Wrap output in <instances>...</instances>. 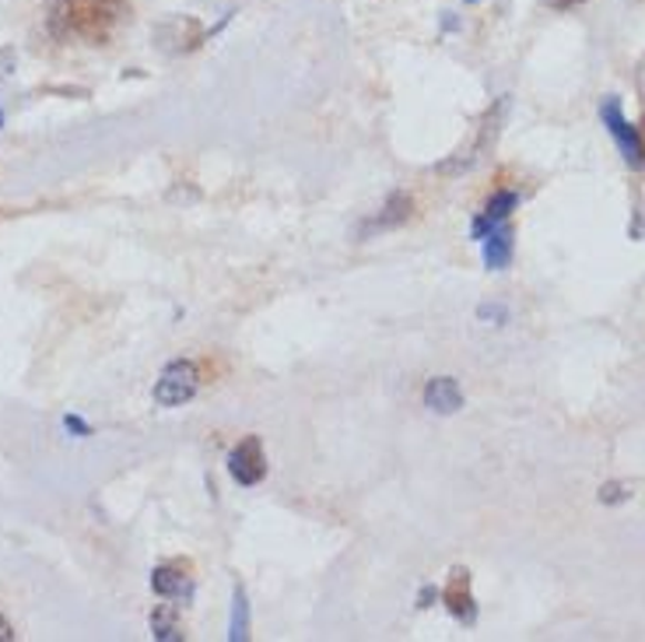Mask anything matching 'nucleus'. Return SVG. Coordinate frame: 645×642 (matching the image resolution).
Masks as SVG:
<instances>
[{"instance_id":"8","label":"nucleus","mask_w":645,"mask_h":642,"mask_svg":"<svg viewBox=\"0 0 645 642\" xmlns=\"http://www.w3.org/2000/svg\"><path fill=\"white\" fill-rule=\"evenodd\" d=\"M425 404L439 414H453L463 408V393L456 387V380H450V375H439V380H432L425 387Z\"/></svg>"},{"instance_id":"3","label":"nucleus","mask_w":645,"mask_h":642,"mask_svg":"<svg viewBox=\"0 0 645 642\" xmlns=\"http://www.w3.org/2000/svg\"><path fill=\"white\" fill-rule=\"evenodd\" d=\"M599 117H604V127L611 130V138L617 141L621 154H625V162L628 165H642L645 162L642 134H638V127H632L625 120V113H621V102L617 99H607L604 106H599Z\"/></svg>"},{"instance_id":"1","label":"nucleus","mask_w":645,"mask_h":642,"mask_svg":"<svg viewBox=\"0 0 645 642\" xmlns=\"http://www.w3.org/2000/svg\"><path fill=\"white\" fill-rule=\"evenodd\" d=\"M47 21L60 42L105 47L130 21V4L127 0H50Z\"/></svg>"},{"instance_id":"2","label":"nucleus","mask_w":645,"mask_h":642,"mask_svg":"<svg viewBox=\"0 0 645 642\" xmlns=\"http://www.w3.org/2000/svg\"><path fill=\"white\" fill-rule=\"evenodd\" d=\"M200 387V372L193 362H172L162 380L154 383V401L162 408H183L187 401H193V393Z\"/></svg>"},{"instance_id":"6","label":"nucleus","mask_w":645,"mask_h":642,"mask_svg":"<svg viewBox=\"0 0 645 642\" xmlns=\"http://www.w3.org/2000/svg\"><path fill=\"white\" fill-rule=\"evenodd\" d=\"M520 208V197L513 190H498L492 201H487L484 214L474 221V239H484L487 232H492L495 225H502V221H508V214H513Z\"/></svg>"},{"instance_id":"13","label":"nucleus","mask_w":645,"mask_h":642,"mask_svg":"<svg viewBox=\"0 0 645 642\" xmlns=\"http://www.w3.org/2000/svg\"><path fill=\"white\" fill-rule=\"evenodd\" d=\"M551 8H558V11H568V8H575V4H586V0H547Z\"/></svg>"},{"instance_id":"11","label":"nucleus","mask_w":645,"mask_h":642,"mask_svg":"<svg viewBox=\"0 0 645 642\" xmlns=\"http://www.w3.org/2000/svg\"><path fill=\"white\" fill-rule=\"evenodd\" d=\"M250 635V608H246V596L242 590H235V608H232V632L229 639H246Z\"/></svg>"},{"instance_id":"15","label":"nucleus","mask_w":645,"mask_h":642,"mask_svg":"<svg viewBox=\"0 0 645 642\" xmlns=\"http://www.w3.org/2000/svg\"><path fill=\"white\" fill-rule=\"evenodd\" d=\"M638 134H642V148H645V120H642V127H638Z\"/></svg>"},{"instance_id":"4","label":"nucleus","mask_w":645,"mask_h":642,"mask_svg":"<svg viewBox=\"0 0 645 642\" xmlns=\"http://www.w3.org/2000/svg\"><path fill=\"white\" fill-rule=\"evenodd\" d=\"M229 471H232V478L239 484H260V478L266 474V460H263V450H260V439L256 435L242 439L239 447L232 450Z\"/></svg>"},{"instance_id":"5","label":"nucleus","mask_w":645,"mask_h":642,"mask_svg":"<svg viewBox=\"0 0 645 642\" xmlns=\"http://www.w3.org/2000/svg\"><path fill=\"white\" fill-rule=\"evenodd\" d=\"M442 596H446V608L460 618V622H474L477 608H474V593H471V572L456 569L450 586H446V593H442Z\"/></svg>"},{"instance_id":"12","label":"nucleus","mask_w":645,"mask_h":642,"mask_svg":"<svg viewBox=\"0 0 645 642\" xmlns=\"http://www.w3.org/2000/svg\"><path fill=\"white\" fill-rule=\"evenodd\" d=\"M628 499V492L621 489V484H607V489H599V502H621Z\"/></svg>"},{"instance_id":"7","label":"nucleus","mask_w":645,"mask_h":642,"mask_svg":"<svg viewBox=\"0 0 645 642\" xmlns=\"http://www.w3.org/2000/svg\"><path fill=\"white\" fill-rule=\"evenodd\" d=\"M481 242H484V263L487 268H495V271L508 268V260H513V229H508V221L495 225Z\"/></svg>"},{"instance_id":"9","label":"nucleus","mask_w":645,"mask_h":642,"mask_svg":"<svg viewBox=\"0 0 645 642\" xmlns=\"http://www.w3.org/2000/svg\"><path fill=\"white\" fill-rule=\"evenodd\" d=\"M151 590L159 596H190V580L175 569H154L151 572Z\"/></svg>"},{"instance_id":"14","label":"nucleus","mask_w":645,"mask_h":642,"mask_svg":"<svg viewBox=\"0 0 645 642\" xmlns=\"http://www.w3.org/2000/svg\"><path fill=\"white\" fill-rule=\"evenodd\" d=\"M0 639H14V629L4 622V618H0Z\"/></svg>"},{"instance_id":"16","label":"nucleus","mask_w":645,"mask_h":642,"mask_svg":"<svg viewBox=\"0 0 645 642\" xmlns=\"http://www.w3.org/2000/svg\"><path fill=\"white\" fill-rule=\"evenodd\" d=\"M471 4H474V0H471Z\"/></svg>"},{"instance_id":"10","label":"nucleus","mask_w":645,"mask_h":642,"mask_svg":"<svg viewBox=\"0 0 645 642\" xmlns=\"http://www.w3.org/2000/svg\"><path fill=\"white\" fill-rule=\"evenodd\" d=\"M151 632H154V639H183L180 625H175V614L169 608H159L151 614Z\"/></svg>"}]
</instances>
